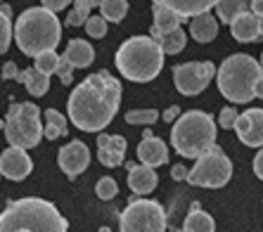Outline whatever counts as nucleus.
<instances>
[{
  "label": "nucleus",
  "instance_id": "obj_1",
  "mask_svg": "<svg viewBox=\"0 0 263 232\" xmlns=\"http://www.w3.org/2000/svg\"><path fill=\"white\" fill-rule=\"evenodd\" d=\"M121 81L111 76L109 71H98L83 79V83L73 88L69 95V119L73 126L86 133H98L107 128L121 104Z\"/></svg>",
  "mask_w": 263,
  "mask_h": 232
},
{
  "label": "nucleus",
  "instance_id": "obj_2",
  "mask_svg": "<svg viewBox=\"0 0 263 232\" xmlns=\"http://www.w3.org/2000/svg\"><path fill=\"white\" fill-rule=\"evenodd\" d=\"M67 218L41 197H22L0 214V232H67Z\"/></svg>",
  "mask_w": 263,
  "mask_h": 232
},
{
  "label": "nucleus",
  "instance_id": "obj_3",
  "mask_svg": "<svg viewBox=\"0 0 263 232\" xmlns=\"http://www.w3.org/2000/svg\"><path fill=\"white\" fill-rule=\"evenodd\" d=\"M14 41L19 50L29 57H36L41 52L55 50L62 38V24L55 12L45 7H29L19 14L14 24Z\"/></svg>",
  "mask_w": 263,
  "mask_h": 232
},
{
  "label": "nucleus",
  "instance_id": "obj_4",
  "mask_svg": "<svg viewBox=\"0 0 263 232\" xmlns=\"http://www.w3.org/2000/svg\"><path fill=\"white\" fill-rule=\"evenodd\" d=\"M117 69L133 83H149L164 69V52L152 36H133L117 50Z\"/></svg>",
  "mask_w": 263,
  "mask_h": 232
},
{
  "label": "nucleus",
  "instance_id": "obj_5",
  "mask_svg": "<svg viewBox=\"0 0 263 232\" xmlns=\"http://www.w3.org/2000/svg\"><path fill=\"white\" fill-rule=\"evenodd\" d=\"M171 145L180 157L197 159L216 145V121L206 111L190 109L173 121Z\"/></svg>",
  "mask_w": 263,
  "mask_h": 232
},
{
  "label": "nucleus",
  "instance_id": "obj_6",
  "mask_svg": "<svg viewBox=\"0 0 263 232\" xmlns=\"http://www.w3.org/2000/svg\"><path fill=\"white\" fill-rule=\"evenodd\" d=\"M261 73V64L254 57L237 52L220 64L218 73H216V83L226 100L235 104H247L254 98V83Z\"/></svg>",
  "mask_w": 263,
  "mask_h": 232
},
{
  "label": "nucleus",
  "instance_id": "obj_7",
  "mask_svg": "<svg viewBox=\"0 0 263 232\" xmlns=\"http://www.w3.org/2000/svg\"><path fill=\"white\" fill-rule=\"evenodd\" d=\"M5 138L10 147L31 149L43 138V123H41V109L33 102H12L7 111V121L3 123Z\"/></svg>",
  "mask_w": 263,
  "mask_h": 232
},
{
  "label": "nucleus",
  "instance_id": "obj_8",
  "mask_svg": "<svg viewBox=\"0 0 263 232\" xmlns=\"http://www.w3.org/2000/svg\"><path fill=\"white\" fill-rule=\"evenodd\" d=\"M230 176H233V164L226 157V152L218 145H214L202 157H197L195 166L187 171L185 180L190 185H197V187L218 189V187H226Z\"/></svg>",
  "mask_w": 263,
  "mask_h": 232
},
{
  "label": "nucleus",
  "instance_id": "obj_9",
  "mask_svg": "<svg viewBox=\"0 0 263 232\" xmlns=\"http://www.w3.org/2000/svg\"><path fill=\"white\" fill-rule=\"evenodd\" d=\"M121 232H166V211L154 199H135L119 218Z\"/></svg>",
  "mask_w": 263,
  "mask_h": 232
},
{
  "label": "nucleus",
  "instance_id": "obj_10",
  "mask_svg": "<svg viewBox=\"0 0 263 232\" xmlns=\"http://www.w3.org/2000/svg\"><path fill=\"white\" fill-rule=\"evenodd\" d=\"M214 76V62H185V64L173 67V83L187 98H195V95L206 90V86L211 83Z\"/></svg>",
  "mask_w": 263,
  "mask_h": 232
},
{
  "label": "nucleus",
  "instance_id": "obj_11",
  "mask_svg": "<svg viewBox=\"0 0 263 232\" xmlns=\"http://www.w3.org/2000/svg\"><path fill=\"white\" fill-rule=\"evenodd\" d=\"M57 164L67 178H76L79 173H83L90 164V152H88L86 142L71 140L67 147H62L57 152Z\"/></svg>",
  "mask_w": 263,
  "mask_h": 232
},
{
  "label": "nucleus",
  "instance_id": "obj_12",
  "mask_svg": "<svg viewBox=\"0 0 263 232\" xmlns=\"http://www.w3.org/2000/svg\"><path fill=\"white\" fill-rule=\"evenodd\" d=\"M235 133L247 147H263V109H247L235 119Z\"/></svg>",
  "mask_w": 263,
  "mask_h": 232
},
{
  "label": "nucleus",
  "instance_id": "obj_13",
  "mask_svg": "<svg viewBox=\"0 0 263 232\" xmlns=\"http://www.w3.org/2000/svg\"><path fill=\"white\" fill-rule=\"evenodd\" d=\"M33 171V161L26 154V149H19V147H7L5 152L0 154V173L14 183L24 180L29 173Z\"/></svg>",
  "mask_w": 263,
  "mask_h": 232
},
{
  "label": "nucleus",
  "instance_id": "obj_14",
  "mask_svg": "<svg viewBox=\"0 0 263 232\" xmlns=\"http://www.w3.org/2000/svg\"><path fill=\"white\" fill-rule=\"evenodd\" d=\"M126 138L121 135H107V133H100L98 135V159L100 164H104L107 168H117V166L123 164L126 159Z\"/></svg>",
  "mask_w": 263,
  "mask_h": 232
},
{
  "label": "nucleus",
  "instance_id": "obj_15",
  "mask_svg": "<svg viewBox=\"0 0 263 232\" xmlns=\"http://www.w3.org/2000/svg\"><path fill=\"white\" fill-rule=\"evenodd\" d=\"M138 159H140V164L149 166V168L164 166V164H168V147L159 138L147 135V138H142L140 145H138Z\"/></svg>",
  "mask_w": 263,
  "mask_h": 232
},
{
  "label": "nucleus",
  "instance_id": "obj_16",
  "mask_svg": "<svg viewBox=\"0 0 263 232\" xmlns=\"http://www.w3.org/2000/svg\"><path fill=\"white\" fill-rule=\"evenodd\" d=\"M230 33H233V38L239 41V43H254V41H258V14H254L251 10L237 14L230 22Z\"/></svg>",
  "mask_w": 263,
  "mask_h": 232
},
{
  "label": "nucleus",
  "instance_id": "obj_17",
  "mask_svg": "<svg viewBox=\"0 0 263 232\" xmlns=\"http://www.w3.org/2000/svg\"><path fill=\"white\" fill-rule=\"evenodd\" d=\"M159 183V178H157V171L149 168V166H130L128 171V187L133 189L135 195H149L154 187Z\"/></svg>",
  "mask_w": 263,
  "mask_h": 232
},
{
  "label": "nucleus",
  "instance_id": "obj_18",
  "mask_svg": "<svg viewBox=\"0 0 263 232\" xmlns=\"http://www.w3.org/2000/svg\"><path fill=\"white\" fill-rule=\"evenodd\" d=\"M190 33L197 43H211V41L218 36V19L211 12L197 14L190 22Z\"/></svg>",
  "mask_w": 263,
  "mask_h": 232
},
{
  "label": "nucleus",
  "instance_id": "obj_19",
  "mask_svg": "<svg viewBox=\"0 0 263 232\" xmlns=\"http://www.w3.org/2000/svg\"><path fill=\"white\" fill-rule=\"evenodd\" d=\"M149 36L157 41V45L161 48L164 55H178V52L185 48V43H187V36H185V31L180 29V26L173 31H154L152 29Z\"/></svg>",
  "mask_w": 263,
  "mask_h": 232
},
{
  "label": "nucleus",
  "instance_id": "obj_20",
  "mask_svg": "<svg viewBox=\"0 0 263 232\" xmlns=\"http://www.w3.org/2000/svg\"><path fill=\"white\" fill-rule=\"evenodd\" d=\"M64 57L71 62L73 69H86V67H90L92 60H95V50H92V45L88 43V41L73 38V41H69Z\"/></svg>",
  "mask_w": 263,
  "mask_h": 232
},
{
  "label": "nucleus",
  "instance_id": "obj_21",
  "mask_svg": "<svg viewBox=\"0 0 263 232\" xmlns=\"http://www.w3.org/2000/svg\"><path fill=\"white\" fill-rule=\"evenodd\" d=\"M154 3L171 7V10H176L183 17H197V14L209 12L211 7H216L218 0H154Z\"/></svg>",
  "mask_w": 263,
  "mask_h": 232
},
{
  "label": "nucleus",
  "instance_id": "obj_22",
  "mask_svg": "<svg viewBox=\"0 0 263 232\" xmlns=\"http://www.w3.org/2000/svg\"><path fill=\"white\" fill-rule=\"evenodd\" d=\"M22 86H26V90L31 92V95H36V98H43L45 92H48L50 88V76H45V73H41L36 67H29L24 69V71H17V79Z\"/></svg>",
  "mask_w": 263,
  "mask_h": 232
},
{
  "label": "nucleus",
  "instance_id": "obj_23",
  "mask_svg": "<svg viewBox=\"0 0 263 232\" xmlns=\"http://www.w3.org/2000/svg\"><path fill=\"white\" fill-rule=\"evenodd\" d=\"M152 17H154V31H173L178 26L183 24V14H178L176 10L166 5H159V3H154L152 5Z\"/></svg>",
  "mask_w": 263,
  "mask_h": 232
},
{
  "label": "nucleus",
  "instance_id": "obj_24",
  "mask_svg": "<svg viewBox=\"0 0 263 232\" xmlns=\"http://www.w3.org/2000/svg\"><path fill=\"white\" fill-rule=\"evenodd\" d=\"M183 232H216V223L206 211L195 206L190 214H187V218H185Z\"/></svg>",
  "mask_w": 263,
  "mask_h": 232
},
{
  "label": "nucleus",
  "instance_id": "obj_25",
  "mask_svg": "<svg viewBox=\"0 0 263 232\" xmlns=\"http://www.w3.org/2000/svg\"><path fill=\"white\" fill-rule=\"evenodd\" d=\"M251 5V0H218L216 3V14H218V19H223L226 24H230L237 14L247 12Z\"/></svg>",
  "mask_w": 263,
  "mask_h": 232
},
{
  "label": "nucleus",
  "instance_id": "obj_26",
  "mask_svg": "<svg viewBox=\"0 0 263 232\" xmlns=\"http://www.w3.org/2000/svg\"><path fill=\"white\" fill-rule=\"evenodd\" d=\"M100 12L107 22L121 24L123 17L128 14V0H100Z\"/></svg>",
  "mask_w": 263,
  "mask_h": 232
},
{
  "label": "nucleus",
  "instance_id": "obj_27",
  "mask_svg": "<svg viewBox=\"0 0 263 232\" xmlns=\"http://www.w3.org/2000/svg\"><path fill=\"white\" fill-rule=\"evenodd\" d=\"M45 121H48V126H45L43 135L48 140H57L60 135H67V119H64V114H60L57 109H45Z\"/></svg>",
  "mask_w": 263,
  "mask_h": 232
},
{
  "label": "nucleus",
  "instance_id": "obj_28",
  "mask_svg": "<svg viewBox=\"0 0 263 232\" xmlns=\"http://www.w3.org/2000/svg\"><path fill=\"white\" fill-rule=\"evenodd\" d=\"M73 10L67 17V26H83L86 19L90 17V10L100 5V0H71Z\"/></svg>",
  "mask_w": 263,
  "mask_h": 232
},
{
  "label": "nucleus",
  "instance_id": "obj_29",
  "mask_svg": "<svg viewBox=\"0 0 263 232\" xmlns=\"http://www.w3.org/2000/svg\"><path fill=\"white\" fill-rule=\"evenodd\" d=\"M57 64H60V55H57L55 50H48V52H41V55H36V64H33V67H36L41 73L50 76V73L57 71Z\"/></svg>",
  "mask_w": 263,
  "mask_h": 232
},
{
  "label": "nucleus",
  "instance_id": "obj_30",
  "mask_svg": "<svg viewBox=\"0 0 263 232\" xmlns=\"http://www.w3.org/2000/svg\"><path fill=\"white\" fill-rule=\"evenodd\" d=\"M157 119H159L157 109H130L126 114V123H130V126H149Z\"/></svg>",
  "mask_w": 263,
  "mask_h": 232
},
{
  "label": "nucleus",
  "instance_id": "obj_31",
  "mask_svg": "<svg viewBox=\"0 0 263 232\" xmlns=\"http://www.w3.org/2000/svg\"><path fill=\"white\" fill-rule=\"evenodd\" d=\"M10 43H12V22H10V14L0 10V55H5Z\"/></svg>",
  "mask_w": 263,
  "mask_h": 232
},
{
  "label": "nucleus",
  "instance_id": "obj_32",
  "mask_svg": "<svg viewBox=\"0 0 263 232\" xmlns=\"http://www.w3.org/2000/svg\"><path fill=\"white\" fill-rule=\"evenodd\" d=\"M117 192H119L117 180H114V178H109V176L100 178L98 185H95V195H98L100 199H104V202H109V199H114V197H117Z\"/></svg>",
  "mask_w": 263,
  "mask_h": 232
},
{
  "label": "nucleus",
  "instance_id": "obj_33",
  "mask_svg": "<svg viewBox=\"0 0 263 232\" xmlns=\"http://www.w3.org/2000/svg\"><path fill=\"white\" fill-rule=\"evenodd\" d=\"M86 33L90 38H104L107 36V19L102 14H95V17L86 19Z\"/></svg>",
  "mask_w": 263,
  "mask_h": 232
},
{
  "label": "nucleus",
  "instance_id": "obj_34",
  "mask_svg": "<svg viewBox=\"0 0 263 232\" xmlns=\"http://www.w3.org/2000/svg\"><path fill=\"white\" fill-rule=\"evenodd\" d=\"M57 76H60V81L64 83V86H69L73 79V67H71V62L67 60V57H60V64H57Z\"/></svg>",
  "mask_w": 263,
  "mask_h": 232
},
{
  "label": "nucleus",
  "instance_id": "obj_35",
  "mask_svg": "<svg viewBox=\"0 0 263 232\" xmlns=\"http://www.w3.org/2000/svg\"><path fill=\"white\" fill-rule=\"evenodd\" d=\"M235 119H237V111H235L233 107H226V109H220L218 126H220V128H233V126H235Z\"/></svg>",
  "mask_w": 263,
  "mask_h": 232
},
{
  "label": "nucleus",
  "instance_id": "obj_36",
  "mask_svg": "<svg viewBox=\"0 0 263 232\" xmlns=\"http://www.w3.org/2000/svg\"><path fill=\"white\" fill-rule=\"evenodd\" d=\"M41 3H43V7L45 10H50V12H60V10H64V7L69 5V3H71V0H41Z\"/></svg>",
  "mask_w": 263,
  "mask_h": 232
},
{
  "label": "nucleus",
  "instance_id": "obj_37",
  "mask_svg": "<svg viewBox=\"0 0 263 232\" xmlns=\"http://www.w3.org/2000/svg\"><path fill=\"white\" fill-rule=\"evenodd\" d=\"M254 173H256L258 180H263V149L256 152V157H254Z\"/></svg>",
  "mask_w": 263,
  "mask_h": 232
},
{
  "label": "nucleus",
  "instance_id": "obj_38",
  "mask_svg": "<svg viewBox=\"0 0 263 232\" xmlns=\"http://www.w3.org/2000/svg\"><path fill=\"white\" fill-rule=\"evenodd\" d=\"M17 71H19V69H17V64H14V62H7V64H5V67H3V79H17Z\"/></svg>",
  "mask_w": 263,
  "mask_h": 232
},
{
  "label": "nucleus",
  "instance_id": "obj_39",
  "mask_svg": "<svg viewBox=\"0 0 263 232\" xmlns=\"http://www.w3.org/2000/svg\"><path fill=\"white\" fill-rule=\"evenodd\" d=\"M171 178L173 180H185V178H187V168H183V166H173L171 168Z\"/></svg>",
  "mask_w": 263,
  "mask_h": 232
},
{
  "label": "nucleus",
  "instance_id": "obj_40",
  "mask_svg": "<svg viewBox=\"0 0 263 232\" xmlns=\"http://www.w3.org/2000/svg\"><path fill=\"white\" fill-rule=\"evenodd\" d=\"M178 114H180V109H178L176 104H173V107H168V109L164 111V121H168V123H173L178 119Z\"/></svg>",
  "mask_w": 263,
  "mask_h": 232
},
{
  "label": "nucleus",
  "instance_id": "obj_41",
  "mask_svg": "<svg viewBox=\"0 0 263 232\" xmlns=\"http://www.w3.org/2000/svg\"><path fill=\"white\" fill-rule=\"evenodd\" d=\"M254 98H261L263 100V73L256 79V83H254Z\"/></svg>",
  "mask_w": 263,
  "mask_h": 232
},
{
  "label": "nucleus",
  "instance_id": "obj_42",
  "mask_svg": "<svg viewBox=\"0 0 263 232\" xmlns=\"http://www.w3.org/2000/svg\"><path fill=\"white\" fill-rule=\"evenodd\" d=\"M249 10H251L254 14H263V0H251Z\"/></svg>",
  "mask_w": 263,
  "mask_h": 232
},
{
  "label": "nucleus",
  "instance_id": "obj_43",
  "mask_svg": "<svg viewBox=\"0 0 263 232\" xmlns=\"http://www.w3.org/2000/svg\"><path fill=\"white\" fill-rule=\"evenodd\" d=\"M258 36H263V14H258Z\"/></svg>",
  "mask_w": 263,
  "mask_h": 232
},
{
  "label": "nucleus",
  "instance_id": "obj_44",
  "mask_svg": "<svg viewBox=\"0 0 263 232\" xmlns=\"http://www.w3.org/2000/svg\"><path fill=\"white\" fill-rule=\"evenodd\" d=\"M258 64H261V71H263V52H261V62H258Z\"/></svg>",
  "mask_w": 263,
  "mask_h": 232
},
{
  "label": "nucleus",
  "instance_id": "obj_45",
  "mask_svg": "<svg viewBox=\"0 0 263 232\" xmlns=\"http://www.w3.org/2000/svg\"><path fill=\"white\" fill-rule=\"evenodd\" d=\"M0 178H3V173H0Z\"/></svg>",
  "mask_w": 263,
  "mask_h": 232
},
{
  "label": "nucleus",
  "instance_id": "obj_46",
  "mask_svg": "<svg viewBox=\"0 0 263 232\" xmlns=\"http://www.w3.org/2000/svg\"><path fill=\"white\" fill-rule=\"evenodd\" d=\"M0 3H3V0H0Z\"/></svg>",
  "mask_w": 263,
  "mask_h": 232
}]
</instances>
